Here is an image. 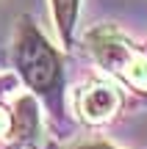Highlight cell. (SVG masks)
Masks as SVG:
<instances>
[{
	"instance_id": "1",
	"label": "cell",
	"mask_w": 147,
	"mask_h": 149,
	"mask_svg": "<svg viewBox=\"0 0 147 149\" xmlns=\"http://www.w3.org/2000/svg\"><path fill=\"white\" fill-rule=\"evenodd\" d=\"M17 66L22 77L28 80L33 91L44 97H53L61 88V61L56 50L42 39V33L33 31L31 25H22L20 39H17Z\"/></svg>"
},
{
	"instance_id": "2",
	"label": "cell",
	"mask_w": 147,
	"mask_h": 149,
	"mask_svg": "<svg viewBox=\"0 0 147 149\" xmlns=\"http://www.w3.org/2000/svg\"><path fill=\"white\" fill-rule=\"evenodd\" d=\"M117 108V97L111 88H92L86 97H83V113H86L89 119H103L108 116L111 111Z\"/></svg>"
},
{
	"instance_id": "3",
	"label": "cell",
	"mask_w": 147,
	"mask_h": 149,
	"mask_svg": "<svg viewBox=\"0 0 147 149\" xmlns=\"http://www.w3.org/2000/svg\"><path fill=\"white\" fill-rule=\"evenodd\" d=\"M78 3L81 0H53L56 22H58V31H61V36L67 42L72 36V25H75V17H78Z\"/></svg>"
},
{
	"instance_id": "4",
	"label": "cell",
	"mask_w": 147,
	"mask_h": 149,
	"mask_svg": "<svg viewBox=\"0 0 147 149\" xmlns=\"http://www.w3.org/2000/svg\"><path fill=\"white\" fill-rule=\"evenodd\" d=\"M86 149H108V146H86Z\"/></svg>"
}]
</instances>
